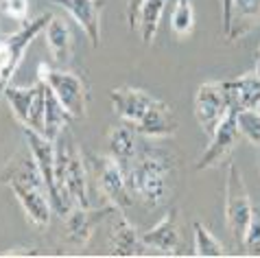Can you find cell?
Masks as SVG:
<instances>
[{
	"instance_id": "obj_7",
	"label": "cell",
	"mask_w": 260,
	"mask_h": 258,
	"mask_svg": "<svg viewBox=\"0 0 260 258\" xmlns=\"http://www.w3.org/2000/svg\"><path fill=\"white\" fill-rule=\"evenodd\" d=\"M5 101L9 103L13 116L28 129L44 134V107H46V83L40 81L35 85L18 88V85H7L3 92Z\"/></svg>"
},
{
	"instance_id": "obj_15",
	"label": "cell",
	"mask_w": 260,
	"mask_h": 258,
	"mask_svg": "<svg viewBox=\"0 0 260 258\" xmlns=\"http://www.w3.org/2000/svg\"><path fill=\"white\" fill-rule=\"evenodd\" d=\"M134 129L147 138H169L177 132V120L173 116L171 107L160 99H155L144 112V116L138 120V125H134Z\"/></svg>"
},
{
	"instance_id": "obj_25",
	"label": "cell",
	"mask_w": 260,
	"mask_h": 258,
	"mask_svg": "<svg viewBox=\"0 0 260 258\" xmlns=\"http://www.w3.org/2000/svg\"><path fill=\"white\" fill-rule=\"evenodd\" d=\"M171 28L179 38H188L194 28V9L190 0H177L171 13Z\"/></svg>"
},
{
	"instance_id": "obj_22",
	"label": "cell",
	"mask_w": 260,
	"mask_h": 258,
	"mask_svg": "<svg viewBox=\"0 0 260 258\" xmlns=\"http://www.w3.org/2000/svg\"><path fill=\"white\" fill-rule=\"evenodd\" d=\"M72 120L70 112L61 105V101L55 96V92L46 85V107H44V136L50 140H55L63 129L68 127Z\"/></svg>"
},
{
	"instance_id": "obj_20",
	"label": "cell",
	"mask_w": 260,
	"mask_h": 258,
	"mask_svg": "<svg viewBox=\"0 0 260 258\" xmlns=\"http://www.w3.org/2000/svg\"><path fill=\"white\" fill-rule=\"evenodd\" d=\"M48 51L53 53L55 61L66 63L72 55V31L66 20L61 18H50V22L44 28Z\"/></svg>"
},
{
	"instance_id": "obj_26",
	"label": "cell",
	"mask_w": 260,
	"mask_h": 258,
	"mask_svg": "<svg viewBox=\"0 0 260 258\" xmlns=\"http://www.w3.org/2000/svg\"><path fill=\"white\" fill-rule=\"evenodd\" d=\"M238 134L254 147H260V110H243L236 114Z\"/></svg>"
},
{
	"instance_id": "obj_30",
	"label": "cell",
	"mask_w": 260,
	"mask_h": 258,
	"mask_svg": "<svg viewBox=\"0 0 260 258\" xmlns=\"http://www.w3.org/2000/svg\"><path fill=\"white\" fill-rule=\"evenodd\" d=\"M232 3L234 0H221V20H223V31H230V24H232Z\"/></svg>"
},
{
	"instance_id": "obj_19",
	"label": "cell",
	"mask_w": 260,
	"mask_h": 258,
	"mask_svg": "<svg viewBox=\"0 0 260 258\" xmlns=\"http://www.w3.org/2000/svg\"><path fill=\"white\" fill-rule=\"evenodd\" d=\"M107 147H110V155L120 164L122 171L132 167L140 153L138 140H136V129L129 127V123L112 127L107 132Z\"/></svg>"
},
{
	"instance_id": "obj_32",
	"label": "cell",
	"mask_w": 260,
	"mask_h": 258,
	"mask_svg": "<svg viewBox=\"0 0 260 258\" xmlns=\"http://www.w3.org/2000/svg\"><path fill=\"white\" fill-rule=\"evenodd\" d=\"M254 73L260 77V48H258V59H256V70H254Z\"/></svg>"
},
{
	"instance_id": "obj_6",
	"label": "cell",
	"mask_w": 260,
	"mask_h": 258,
	"mask_svg": "<svg viewBox=\"0 0 260 258\" xmlns=\"http://www.w3.org/2000/svg\"><path fill=\"white\" fill-rule=\"evenodd\" d=\"M38 79L55 92V96L70 112L72 118L85 116V112H88V85L83 83V79L79 75L66 73V70H55L48 63H40Z\"/></svg>"
},
{
	"instance_id": "obj_9",
	"label": "cell",
	"mask_w": 260,
	"mask_h": 258,
	"mask_svg": "<svg viewBox=\"0 0 260 258\" xmlns=\"http://www.w3.org/2000/svg\"><path fill=\"white\" fill-rule=\"evenodd\" d=\"M24 138H26L28 151H31L33 160H35V164H38V169L42 173V180H44L46 188H48L50 204H53V212L66 217L63 206H61V199H59V192H57V182H55V157H57L55 140H50L42 132H35V129H28V127H24Z\"/></svg>"
},
{
	"instance_id": "obj_23",
	"label": "cell",
	"mask_w": 260,
	"mask_h": 258,
	"mask_svg": "<svg viewBox=\"0 0 260 258\" xmlns=\"http://www.w3.org/2000/svg\"><path fill=\"white\" fill-rule=\"evenodd\" d=\"M166 5H169V0H144L142 9H140V18H138V31H140V38L144 44L153 42Z\"/></svg>"
},
{
	"instance_id": "obj_16",
	"label": "cell",
	"mask_w": 260,
	"mask_h": 258,
	"mask_svg": "<svg viewBox=\"0 0 260 258\" xmlns=\"http://www.w3.org/2000/svg\"><path fill=\"white\" fill-rule=\"evenodd\" d=\"M140 236H142L144 247L160 249L162 254H177V247H179V212L169 210L160 223L149 228V230L142 232Z\"/></svg>"
},
{
	"instance_id": "obj_13",
	"label": "cell",
	"mask_w": 260,
	"mask_h": 258,
	"mask_svg": "<svg viewBox=\"0 0 260 258\" xmlns=\"http://www.w3.org/2000/svg\"><path fill=\"white\" fill-rule=\"evenodd\" d=\"M53 3L61 5L63 9H68V13L75 18V22L79 24L88 35L90 44L99 48L101 44V11H103V0H53Z\"/></svg>"
},
{
	"instance_id": "obj_3",
	"label": "cell",
	"mask_w": 260,
	"mask_h": 258,
	"mask_svg": "<svg viewBox=\"0 0 260 258\" xmlns=\"http://www.w3.org/2000/svg\"><path fill=\"white\" fill-rule=\"evenodd\" d=\"M169 171V155L155 151V149H147V151L138 153L136 162L125 171L127 186L134 192V197H138L140 202H144L147 206H157L162 204L166 188H169V182H166Z\"/></svg>"
},
{
	"instance_id": "obj_18",
	"label": "cell",
	"mask_w": 260,
	"mask_h": 258,
	"mask_svg": "<svg viewBox=\"0 0 260 258\" xmlns=\"http://www.w3.org/2000/svg\"><path fill=\"white\" fill-rule=\"evenodd\" d=\"M223 88H225L230 107L236 112L256 110L260 103V77L256 73L223 81Z\"/></svg>"
},
{
	"instance_id": "obj_11",
	"label": "cell",
	"mask_w": 260,
	"mask_h": 258,
	"mask_svg": "<svg viewBox=\"0 0 260 258\" xmlns=\"http://www.w3.org/2000/svg\"><path fill=\"white\" fill-rule=\"evenodd\" d=\"M230 110V101L223 88V81H208L201 83L194 94V118L204 132H214L219 120Z\"/></svg>"
},
{
	"instance_id": "obj_33",
	"label": "cell",
	"mask_w": 260,
	"mask_h": 258,
	"mask_svg": "<svg viewBox=\"0 0 260 258\" xmlns=\"http://www.w3.org/2000/svg\"><path fill=\"white\" fill-rule=\"evenodd\" d=\"M256 110H260V103H258V107H256Z\"/></svg>"
},
{
	"instance_id": "obj_1",
	"label": "cell",
	"mask_w": 260,
	"mask_h": 258,
	"mask_svg": "<svg viewBox=\"0 0 260 258\" xmlns=\"http://www.w3.org/2000/svg\"><path fill=\"white\" fill-rule=\"evenodd\" d=\"M0 180L11 188L16 199L22 206L28 223L44 228L50 221V212H53V204H50V195L42 173L35 164L31 151L18 153L13 160L7 164L0 173Z\"/></svg>"
},
{
	"instance_id": "obj_14",
	"label": "cell",
	"mask_w": 260,
	"mask_h": 258,
	"mask_svg": "<svg viewBox=\"0 0 260 258\" xmlns=\"http://www.w3.org/2000/svg\"><path fill=\"white\" fill-rule=\"evenodd\" d=\"M155 101V96H151L149 92L132 88V85H122V88L112 90V107L118 116L129 125H138V120L144 116V112L149 110V105Z\"/></svg>"
},
{
	"instance_id": "obj_21",
	"label": "cell",
	"mask_w": 260,
	"mask_h": 258,
	"mask_svg": "<svg viewBox=\"0 0 260 258\" xmlns=\"http://www.w3.org/2000/svg\"><path fill=\"white\" fill-rule=\"evenodd\" d=\"M260 18V0H234L232 3V24H230L228 38L230 42L238 40L249 31Z\"/></svg>"
},
{
	"instance_id": "obj_8",
	"label": "cell",
	"mask_w": 260,
	"mask_h": 258,
	"mask_svg": "<svg viewBox=\"0 0 260 258\" xmlns=\"http://www.w3.org/2000/svg\"><path fill=\"white\" fill-rule=\"evenodd\" d=\"M92 160V169H94V177L99 184V190L110 199V204L116 208H129L134 206L136 197L127 186V177L125 171L120 169V164L114 160L112 155H90Z\"/></svg>"
},
{
	"instance_id": "obj_28",
	"label": "cell",
	"mask_w": 260,
	"mask_h": 258,
	"mask_svg": "<svg viewBox=\"0 0 260 258\" xmlns=\"http://www.w3.org/2000/svg\"><path fill=\"white\" fill-rule=\"evenodd\" d=\"M0 13L16 22H26L28 16V0H0Z\"/></svg>"
},
{
	"instance_id": "obj_2",
	"label": "cell",
	"mask_w": 260,
	"mask_h": 258,
	"mask_svg": "<svg viewBox=\"0 0 260 258\" xmlns=\"http://www.w3.org/2000/svg\"><path fill=\"white\" fill-rule=\"evenodd\" d=\"M55 182H57V192H59L63 212L72 210L75 206L90 208L88 202V184H85V162L83 155L79 151L75 136L70 134L66 127L63 132L55 138ZM63 217V219H66Z\"/></svg>"
},
{
	"instance_id": "obj_27",
	"label": "cell",
	"mask_w": 260,
	"mask_h": 258,
	"mask_svg": "<svg viewBox=\"0 0 260 258\" xmlns=\"http://www.w3.org/2000/svg\"><path fill=\"white\" fill-rule=\"evenodd\" d=\"M243 249L249 256H260V208H254L251 212V221L245 232V245Z\"/></svg>"
},
{
	"instance_id": "obj_24",
	"label": "cell",
	"mask_w": 260,
	"mask_h": 258,
	"mask_svg": "<svg viewBox=\"0 0 260 258\" xmlns=\"http://www.w3.org/2000/svg\"><path fill=\"white\" fill-rule=\"evenodd\" d=\"M194 254L197 256H225V247L204 223L194 221Z\"/></svg>"
},
{
	"instance_id": "obj_17",
	"label": "cell",
	"mask_w": 260,
	"mask_h": 258,
	"mask_svg": "<svg viewBox=\"0 0 260 258\" xmlns=\"http://www.w3.org/2000/svg\"><path fill=\"white\" fill-rule=\"evenodd\" d=\"M112 234H110V254L112 256H138L142 254L144 243L136 228L129 223L122 210L112 214Z\"/></svg>"
},
{
	"instance_id": "obj_29",
	"label": "cell",
	"mask_w": 260,
	"mask_h": 258,
	"mask_svg": "<svg viewBox=\"0 0 260 258\" xmlns=\"http://www.w3.org/2000/svg\"><path fill=\"white\" fill-rule=\"evenodd\" d=\"M144 0H127V26L132 31H138V18Z\"/></svg>"
},
{
	"instance_id": "obj_12",
	"label": "cell",
	"mask_w": 260,
	"mask_h": 258,
	"mask_svg": "<svg viewBox=\"0 0 260 258\" xmlns=\"http://www.w3.org/2000/svg\"><path fill=\"white\" fill-rule=\"evenodd\" d=\"M116 210H120V208H116L114 204H107L105 208H99V210H90V208L75 206L68 212V217H66L68 241L77 243V245H85V243L90 241L92 232L96 230V225H101L107 217H112Z\"/></svg>"
},
{
	"instance_id": "obj_31",
	"label": "cell",
	"mask_w": 260,
	"mask_h": 258,
	"mask_svg": "<svg viewBox=\"0 0 260 258\" xmlns=\"http://www.w3.org/2000/svg\"><path fill=\"white\" fill-rule=\"evenodd\" d=\"M7 256H38V249H31V247H13L11 252H7Z\"/></svg>"
},
{
	"instance_id": "obj_10",
	"label": "cell",
	"mask_w": 260,
	"mask_h": 258,
	"mask_svg": "<svg viewBox=\"0 0 260 258\" xmlns=\"http://www.w3.org/2000/svg\"><path fill=\"white\" fill-rule=\"evenodd\" d=\"M236 114L238 112L230 107V110L225 112V116L219 120V125L214 127L210 145L206 147V151L199 155L197 162H194V169H197V171H206V169L219 167V164L230 155V151L234 149L236 138L241 136V134H238V125H236Z\"/></svg>"
},
{
	"instance_id": "obj_5",
	"label": "cell",
	"mask_w": 260,
	"mask_h": 258,
	"mask_svg": "<svg viewBox=\"0 0 260 258\" xmlns=\"http://www.w3.org/2000/svg\"><path fill=\"white\" fill-rule=\"evenodd\" d=\"M251 212H254V206H251L243 173L234 162H230L225 180V214L223 217H225V225L238 249H243L245 245V232H247V225L251 221Z\"/></svg>"
},
{
	"instance_id": "obj_4",
	"label": "cell",
	"mask_w": 260,
	"mask_h": 258,
	"mask_svg": "<svg viewBox=\"0 0 260 258\" xmlns=\"http://www.w3.org/2000/svg\"><path fill=\"white\" fill-rule=\"evenodd\" d=\"M50 22V13H42L35 20H26L16 33L0 35V96L7 85H11V79L22 61L26 48L33 44L38 35L44 33L46 24Z\"/></svg>"
}]
</instances>
